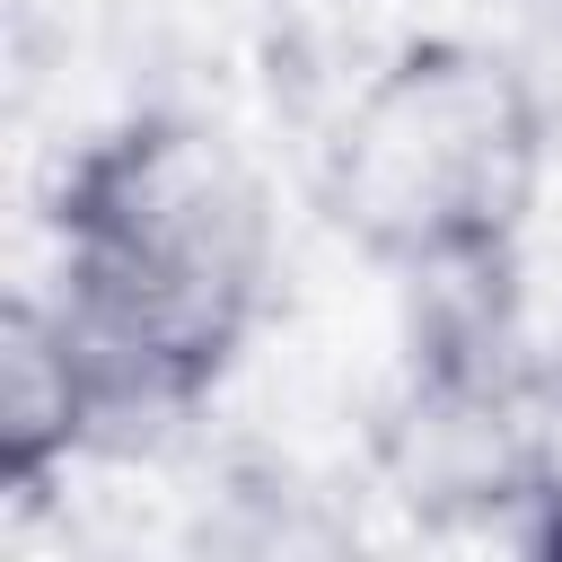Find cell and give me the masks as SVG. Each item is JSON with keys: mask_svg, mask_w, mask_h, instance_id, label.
Here are the masks:
<instances>
[{"mask_svg": "<svg viewBox=\"0 0 562 562\" xmlns=\"http://www.w3.org/2000/svg\"><path fill=\"white\" fill-rule=\"evenodd\" d=\"M272 290V211L202 114H123L53 184V316L114 422L193 413Z\"/></svg>", "mask_w": 562, "mask_h": 562, "instance_id": "6da1fadb", "label": "cell"}, {"mask_svg": "<svg viewBox=\"0 0 562 562\" xmlns=\"http://www.w3.org/2000/svg\"><path fill=\"white\" fill-rule=\"evenodd\" d=\"M316 193L369 263L492 281L544 193V97L501 44L413 35L351 88Z\"/></svg>", "mask_w": 562, "mask_h": 562, "instance_id": "7a4b0ae2", "label": "cell"}, {"mask_svg": "<svg viewBox=\"0 0 562 562\" xmlns=\"http://www.w3.org/2000/svg\"><path fill=\"white\" fill-rule=\"evenodd\" d=\"M105 422L114 413H105L70 325L53 316V299H9V316H0V492L35 501Z\"/></svg>", "mask_w": 562, "mask_h": 562, "instance_id": "3957f363", "label": "cell"}, {"mask_svg": "<svg viewBox=\"0 0 562 562\" xmlns=\"http://www.w3.org/2000/svg\"><path fill=\"white\" fill-rule=\"evenodd\" d=\"M544 544H553V553H562V501H553V527H544Z\"/></svg>", "mask_w": 562, "mask_h": 562, "instance_id": "277c9868", "label": "cell"}]
</instances>
